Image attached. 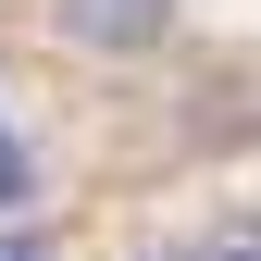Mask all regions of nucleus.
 Returning <instances> with one entry per match:
<instances>
[{
	"label": "nucleus",
	"instance_id": "nucleus-5",
	"mask_svg": "<svg viewBox=\"0 0 261 261\" xmlns=\"http://www.w3.org/2000/svg\"><path fill=\"white\" fill-rule=\"evenodd\" d=\"M137 261H199V249H137Z\"/></svg>",
	"mask_w": 261,
	"mask_h": 261
},
{
	"label": "nucleus",
	"instance_id": "nucleus-3",
	"mask_svg": "<svg viewBox=\"0 0 261 261\" xmlns=\"http://www.w3.org/2000/svg\"><path fill=\"white\" fill-rule=\"evenodd\" d=\"M25 187H38V174H25V149H13V137H0V212H13V199H25Z\"/></svg>",
	"mask_w": 261,
	"mask_h": 261
},
{
	"label": "nucleus",
	"instance_id": "nucleus-2",
	"mask_svg": "<svg viewBox=\"0 0 261 261\" xmlns=\"http://www.w3.org/2000/svg\"><path fill=\"white\" fill-rule=\"evenodd\" d=\"M199 261H261V212H249V224H224V237H212Z\"/></svg>",
	"mask_w": 261,
	"mask_h": 261
},
{
	"label": "nucleus",
	"instance_id": "nucleus-4",
	"mask_svg": "<svg viewBox=\"0 0 261 261\" xmlns=\"http://www.w3.org/2000/svg\"><path fill=\"white\" fill-rule=\"evenodd\" d=\"M0 261H50V249H38V237H25V224H0Z\"/></svg>",
	"mask_w": 261,
	"mask_h": 261
},
{
	"label": "nucleus",
	"instance_id": "nucleus-1",
	"mask_svg": "<svg viewBox=\"0 0 261 261\" xmlns=\"http://www.w3.org/2000/svg\"><path fill=\"white\" fill-rule=\"evenodd\" d=\"M162 25H174V0H62V38H75V50H100V62L162 50Z\"/></svg>",
	"mask_w": 261,
	"mask_h": 261
}]
</instances>
